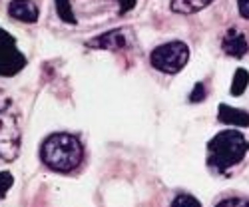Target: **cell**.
Masks as SVG:
<instances>
[{
	"label": "cell",
	"mask_w": 249,
	"mask_h": 207,
	"mask_svg": "<svg viewBox=\"0 0 249 207\" xmlns=\"http://www.w3.org/2000/svg\"><path fill=\"white\" fill-rule=\"evenodd\" d=\"M82 143L72 134H52L40 148V159L46 168L58 173H70L82 163Z\"/></svg>",
	"instance_id": "obj_1"
},
{
	"label": "cell",
	"mask_w": 249,
	"mask_h": 207,
	"mask_svg": "<svg viewBox=\"0 0 249 207\" xmlns=\"http://www.w3.org/2000/svg\"><path fill=\"white\" fill-rule=\"evenodd\" d=\"M130 32L126 28H116L110 32H104L92 40H88V48H98V50H124L130 46Z\"/></svg>",
	"instance_id": "obj_6"
},
{
	"label": "cell",
	"mask_w": 249,
	"mask_h": 207,
	"mask_svg": "<svg viewBox=\"0 0 249 207\" xmlns=\"http://www.w3.org/2000/svg\"><path fill=\"white\" fill-rule=\"evenodd\" d=\"M24 66H26V58L16 48L14 38L6 30L0 28V76L4 78L16 76Z\"/></svg>",
	"instance_id": "obj_5"
},
{
	"label": "cell",
	"mask_w": 249,
	"mask_h": 207,
	"mask_svg": "<svg viewBox=\"0 0 249 207\" xmlns=\"http://www.w3.org/2000/svg\"><path fill=\"white\" fill-rule=\"evenodd\" d=\"M237 6H239V14L249 20V0H237Z\"/></svg>",
	"instance_id": "obj_17"
},
{
	"label": "cell",
	"mask_w": 249,
	"mask_h": 207,
	"mask_svg": "<svg viewBox=\"0 0 249 207\" xmlns=\"http://www.w3.org/2000/svg\"><path fill=\"white\" fill-rule=\"evenodd\" d=\"M8 14L20 22H36L38 20V8L32 0H12L10 6H8Z\"/></svg>",
	"instance_id": "obj_8"
},
{
	"label": "cell",
	"mask_w": 249,
	"mask_h": 207,
	"mask_svg": "<svg viewBox=\"0 0 249 207\" xmlns=\"http://www.w3.org/2000/svg\"><path fill=\"white\" fill-rule=\"evenodd\" d=\"M205 100V86L201 84V82H197V84L194 86V92L190 94V102L197 104V102H203Z\"/></svg>",
	"instance_id": "obj_16"
},
{
	"label": "cell",
	"mask_w": 249,
	"mask_h": 207,
	"mask_svg": "<svg viewBox=\"0 0 249 207\" xmlns=\"http://www.w3.org/2000/svg\"><path fill=\"white\" fill-rule=\"evenodd\" d=\"M120 2V10L122 12H130L136 6V0H118Z\"/></svg>",
	"instance_id": "obj_18"
},
{
	"label": "cell",
	"mask_w": 249,
	"mask_h": 207,
	"mask_svg": "<svg viewBox=\"0 0 249 207\" xmlns=\"http://www.w3.org/2000/svg\"><path fill=\"white\" fill-rule=\"evenodd\" d=\"M14 183V177L10 172H0V199H4V195L10 191Z\"/></svg>",
	"instance_id": "obj_14"
},
{
	"label": "cell",
	"mask_w": 249,
	"mask_h": 207,
	"mask_svg": "<svg viewBox=\"0 0 249 207\" xmlns=\"http://www.w3.org/2000/svg\"><path fill=\"white\" fill-rule=\"evenodd\" d=\"M20 112L12 98L0 92V161H14L20 154Z\"/></svg>",
	"instance_id": "obj_3"
},
{
	"label": "cell",
	"mask_w": 249,
	"mask_h": 207,
	"mask_svg": "<svg viewBox=\"0 0 249 207\" xmlns=\"http://www.w3.org/2000/svg\"><path fill=\"white\" fill-rule=\"evenodd\" d=\"M190 60V48L183 42H168L158 46L152 56L150 62L152 66L163 74H178Z\"/></svg>",
	"instance_id": "obj_4"
},
{
	"label": "cell",
	"mask_w": 249,
	"mask_h": 207,
	"mask_svg": "<svg viewBox=\"0 0 249 207\" xmlns=\"http://www.w3.org/2000/svg\"><path fill=\"white\" fill-rule=\"evenodd\" d=\"M221 48L227 56H233V58H243L249 50L247 46V40H245V34H241L239 30L235 28H230L227 34L223 36V42H221Z\"/></svg>",
	"instance_id": "obj_7"
},
{
	"label": "cell",
	"mask_w": 249,
	"mask_h": 207,
	"mask_svg": "<svg viewBox=\"0 0 249 207\" xmlns=\"http://www.w3.org/2000/svg\"><path fill=\"white\" fill-rule=\"evenodd\" d=\"M212 2L213 0H172V10L178 14H196Z\"/></svg>",
	"instance_id": "obj_10"
},
{
	"label": "cell",
	"mask_w": 249,
	"mask_h": 207,
	"mask_svg": "<svg viewBox=\"0 0 249 207\" xmlns=\"http://www.w3.org/2000/svg\"><path fill=\"white\" fill-rule=\"evenodd\" d=\"M215 207H249V199H243V197H230V199L219 201Z\"/></svg>",
	"instance_id": "obj_15"
},
{
	"label": "cell",
	"mask_w": 249,
	"mask_h": 207,
	"mask_svg": "<svg viewBox=\"0 0 249 207\" xmlns=\"http://www.w3.org/2000/svg\"><path fill=\"white\" fill-rule=\"evenodd\" d=\"M219 121L223 123H230V126H237V128H247L249 126V114L237 108H231L227 104H221L219 110H217Z\"/></svg>",
	"instance_id": "obj_9"
},
{
	"label": "cell",
	"mask_w": 249,
	"mask_h": 207,
	"mask_svg": "<svg viewBox=\"0 0 249 207\" xmlns=\"http://www.w3.org/2000/svg\"><path fill=\"white\" fill-rule=\"evenodd\" d=\"M56 10H58V16L62 18V22L76 24V16H74V12H72L70 0H56Z\"/></svg>",
	"instance_id": "obj_12"
},
{
	"label": "cell",
	"mask_w": 249,
	"mask_h": 207,
	"mask_svg": "<svg viewBox=\"0 0 249 207\" xmlns=\"http://www.w3.org/2000/svg\"><path fill=\"white\" fill-rule=\"evenodd\" d=\"M249 152V141L247 138L237 130H225L213 136L207 143V165L212 170L223 173L239 161Z\"/></svg>",
	"instance_id": "obj_2"
},
{
	"label": "cell",
	"mask_w": 249,
	"mask_h": 207,
	"mask_svg": "<svg viewBox=\"0 0 249 207\" xmlns=\"http://www.w3.org/2000/svg\"><path fill=\"white\" fill-rule=\"evenodd\" d=\"M172 207H201V203L194 197V195H188V193H179L174 201H172Z\"/></svg>",
	"instance_id": "obj_13"
},
{
	"label": "cell",
	"mask_w": 249,
	"mask_h": 207,
	"mask_svg": "<svg viewBox=\"0 0 249 207\" xmlns=\"http://www.w3.org/2000/svg\"><path fill=\"white\" fill-rule=\"evenodd\" d=\"M247 84H249V72L243 70V68H239L235 72V76H233V82H231V94L233 96H241L245 92Z\"/></svg>",
	"instance_id": "obj_11"
}]
</instances>
